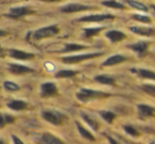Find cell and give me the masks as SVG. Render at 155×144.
Masks as SVG:
<instances>
[{
	"label": "cell",
	"instance_id": "15",
	"mask_svg": "<svg viewBox=\"0 0 155 144\" xmlns=\"http://www.w3.org/2000/svg\"><path fill=\"white\" fill-rule=\"evenodd\" d=\"M132 72L136 73L142 78H147V80H154L155 81V72L152 70H148V69H132Z\"/></svg>",
	"mask_w": 155,
	"mask_h": 144
},
{
	"label": "cell",
	"instance_id": "32",
	"mask_svg": "<svg viewBox=\"0 0 155 144\" xmlns=\"http://www.w3.org/2000/svg\"><path fill=\"white\" fill-rule=\"evenodd\" d=\"M5 124H11V123H13L14 121H15V119L13 118V117L11 116H5Z\"/></svg>",
	"mask_w": 155,
	"mask_h": 144
},
{
	"label": "cell",
	"instance_id": "24",
	"mask_svg": "<svg viewBox=\"0 0 155 144\" xmlns=\"http://www.w3.org/2000/svg\"><path fill=\"white\" fill-rule=\"evenodd\" d=\"M100 116H101L102 118L106 121V122L110 123H110H113V121H114L115 118H116V114H115L114 112L105 111V110H103V111H100Z\"/></svg>",
	"mask_w": 155,
	"mask_h": 144
},
{
	"label": "cell",
	"instance_id": "7",
	"mask_svg": "<svg viewBox=\"0 0 155 144\" xmlns=\"http://www.w3.org/2000/svg\"><path fill=\"white\" fill-rule=\"evenodd\" d=\"M91 7H87V5H79V3H70V5H67L65 7H63L61 9V11L64 12V13H74V12H80V11H86V10H91Z\"/></svg>",
	"mask_w": 155,
	"mask_h": 144
},
{
	"label": "cell",
	"instance_id": "27",
	"mask_svg": "<svg viewBox=\"0 0 155 144\" xmlns=\"http://www.w3.org/2000/svg\"><path fill=\"white\" fill-rule=\"evenodd\" d=\"M127 3H129L131 7L139 10V11H143V12L148 11V7L144 5L143 3H141V2H138V1H127Z\"/></svg>",
	"mask_w": 155,
	"mask_h": 144
},
{
	"label": "cell",
	"instance_id": "8",
	"mask_svg": "<svg viewBox=\"0 0 155 144\" xmlns=\"http://www.w3.org/2000/svg\"><path fill=\"white\" fill-rule=\"evenodd\" d=\"M105 19H114V16L110 14H97V15H89L80 18V21H89V22H98L103 21Z\"/></svg>",
	"mask_w": 155,
	"mask_h": 144
},
{
	"label": "cell",
	"instance_id": "18",
	"mask_svg": "<svg viewBox=\"0 0 155 144\" xmlns=\"http://www.w3.org/2000/svg\"><path fill=\"white\" fill-rule=\"evenodd\" d=\"M81 116H82L83 120H84L85 122H86L87 124H88L89 126H91V128L94 129V130L97 131L98 129H99L100 124H99V122L96 120V119L91 118V117H89V114H81Z\"/></svg>",
	"mask_w": 155,
	"mask_h": 144
},
{
	"label": "cell",
	"instance_id": "11",
	"mask_svg": "<svg viewBox=\"0 0 155 144\" xmlns=\"http://www.w3.org/2000/svg\"><path fill=\"white\" fill-rule=\"evenodd\" d=\"M148 47H149V43H147V41H138V43L129 46L130 49L133 50L134 52H136L139 56H143L146 54Z\"/></svg>",
	"mask_w": 155,
	"mask_h": 144
},
{
	"label": "cell",
	"instance_id": "29",
	"mask_svg": "<svg viewBox=\"0 0 155 144\" xmlns=\"http://www.w3.org/2000/svg\"><path fill=\"white\" fill-rule=\"evenodd\" d=\"M123 128H124L125 133H127V135L132 136V137H138V136H139V133H138L133 126H131V125H124Z\"/></svg>",
	"mask_w": 155,
	"mask_h": 144
},
{
	"label": "cell",
	"instance_id": "38",
	"mask_svg": "<svg viewBox=\"0 0 155 144\" xmlns=\"http://www.w3.org/2000/svg\"><path fill=\"white\" fill-rule=\"evenodd\" d=\"M0 144H5V143H3V141H2V140H0Z\"/></svg>",
	"mask_w": 155,
	"mask_h": 144
},
{
	"label": "cell",
	"instance_id": "17",
	"mask_svg": "<svg viewBox=\"0 0 155 144\" xmlns=\"http://www.w3.org/2000/svg\"><path fill=\"white\" fill-rule=\"evenodd\" d=\"M41 144H65L61 139L56 138L55 136L51 135V133H44L41 137Z\"/></svg>",
	"mask_w": 155,
	"mask_h": 144
},
{
	"label": "cell",
	"instance_id": "33",
	"mask_svg": "<svg viewBox=\"0 0 155 144\" xmlns=\"http://www.w3.org/2000/svg\"><path fill=\"white\" fill-rule=\"evenodd\" d=\"M12 139H13V141H14V144H24L21 140L18 137H16V136H12Z\"/></svg>",
	"mask_w": 155,
	"mask_h": 144
},
{
	"label": "cell",
	"instance_id": "31",
	"mask_svg": "<svg viewBox=\"0 0 155 144\" xmlns=\"http://www.w3.org/2000/svg\"><path fill=\"white\" fill-rule=\"evenodd\" d=\"M142 90L144 92L149 93V94H152L155 95V85H151V84H146V85H142Z\"/></svg>",
	"mask_w": 155,
	"mask_h": 144
},
{
	"label": "cell",
	"instance_id": "2",
	"mask_svg": "<svg viewBox=\"0 0 155 144\" xmlns=\"http://www.w3.org/2000/svg\"><path fill=\"white\" fill-rule=\"evenodd\" d=\"M58 32H60V29L58 28L56 24H54V26L45 27V28L36 30L34 33H32V37L35 40H39V39L46 38V37L54 36V35H56Z\"/></svg>",
	"mask_w": 155,
	"mask_h": 144
},
{
	"label": "cell",
	"instance_id": "1",
	"mask_svg": "<svg viewBox=\"0 0 155 144\" xmlns=\"http://www.w3.org/2000/svg\"><path fill=\"white\" fill-rule=\"evenodd\" d=\"M108 97H110V93L101 92V91L93 90V89H86V88L81 89L77 93L78 99L80 100V101H84V102L91 99H104V98H108Z\"/></svg>",
	"mask_w": 155,
	"mask_h": 144
},
{
	"label": "cell",
	"instance_id": "25",
	"mask_svg": "<svg viewBox=\"0 0 155 144\" xmlns=\"http://www.w3.org/2000/svg\"><path fill=\"white\" fill-rule=\"evenodd\" d=\"M132 18H133L134 20H137V21L143 22V24H151V22H152L151 17L146 16V15H140V14H135V15L132 16Z\"/></svg>",
	"mask_w": 155,
	"mask_h": 144
},
{
	"label": "cell",
	"instance_id": "30",
	"mask_svg": "<svg viewBox=\"0 0 155 144\" xmlns=\"http://www.w3.org/2000/svg\"><path fill=\"white\" fill-rule=\"evenodd\" d=\"M103 28H91V29H85L84 30V34H85V37H91V36H94V35L98 34L100 31L102 30Z\"/></svg>",
	"mask_w": 155,
	"mask_h": 144
},
{
	"label": "cell",
	"instance_id": "10",
	"mask_svg": "<svg viewBox=\"0 0 155 144\" xmlns=\"http://www.w3.org/2000/svg\"><path fill=\"white\" fill-rule=\"evenodd\" d=\"M10 56L16 59H20V60H27V59H33L35 57L34 54L32 53H28V52H24L20 51V50H16V49H12L10 50Z\"/></svg>",
	"mask_w": 155,
	"mask_h": 144
},
{
	"label": "cell",
	"instance_id": "14",
	"mask_svg": "<svg viewBox=\"0 0 155 144\" xmlns=\"http://www.w3.org/2000/svg\"><path fill=\"white\" fill-rule=\"evenodd\" d=\"M130 30L133 33L141 36H152L155 34V30L152 28H143V27H131Z\"/></svg>",
	"mask_w": 155,
	"mask_h": 144
},
{
	"label": "cell",
	"instance_id": "23",
	"mask_svg": "<svg viewBox=\"0 0 155 144\" xmlns=\"http://www.w3.org/2000/svg\"><path fill=\"white\" fill-rule=\"evenodd\" d=\"M83 49H87V47L82 45H75V43H68L66 45L65 49L63 50V52H73V51H80Z\"/></svg>",
	"mask_w": 155,
	"mask_h": 144
},
{
	"label": "cell",
	"instance_id": "40",
	"mask_svg": "<svg viewBox=\"0 0 155 144\" xmlns=\"http://www.w3.org/2000/svg\"><path fill=\"white\" fill-rule=\"evenodd\" d=\"M150 144H155V143H150Z\"/></svg>",
	"mask_w": 155,
	"mask_h": 144
},
{
	"label": "cell",
	"instance_id": "19",
	"mask_svg": "<svg viewBox=\"0 0 155 144\" xmlns=\"http://www.w3.org/2000/svg\"><path fill=\"white\" fill-rule=\"evenodd\" d=\"M75 124H77L78 129H79V131H80L81 136H82L83 138H85V139L89 140V141H96V138L93 136V133H89V131L87 130L86 128H84L83 126H81V124L79 122H77Z\"/></svg>",
	"mask_w": 155,
	"mask_h": 144
},
{
	"label": "cell",
	"instance_id": "26",
	"mask_svg": "<svg viewBox=\"0 0 155 144\" xmlns=\"http://www.w3.org/2000/svg\"><path fill=\"white\" fill-rule=\"evenodd\" d=\"M102 5H105V7H108V8H114V9H124V5L120 2H117V1H102Z\"/></svg>",
	"mask_w": 155,
	"mask_h": 144
},
{
	"label": "cell",
	"instance_id": "34",
	"mask_svg": "<svg viewBox=\"0 0 155 144\" xmlns=\"http://www.w3.org/2000/svg\"><path fill=\"white\" fill-rule=\"evenodd\" d=\"M5 116H2V114H0V127L5 126Z\"/></svg>",
	"mask_w": 155,
	"mask_h": 144
},
{
	"label": "cell",
	"instance_id": "9",
	"mask_svg": "<svg viewBox=\"0 0 155 144\" xmlns=\"http://www.w3.org/2000/svg\"><path fill=\"white\" fill-rule=\"evenodd\" d=\"M137 111L139 117L141 118H149V117L154 116L155 108H153L150 105H146V104H139L137 105Z\"/></svg>",
	"mask_w": 155,
	"mask_h": 144
},
{
	"label": "cell",
	"instance_id": "28",
	"mask_svg": "<svg viewBox=\"0 0 155 144\" xmlns=\"http://www.w3.org/2000/svg\"><path fill=\"white\" fill-rule=\"evenodd\" d=\"M3 86H5V88L7 89L8 91H18L20 89V87L18 86L17 84H15V83H13V82H10V81L5 82Z\"/></svg>",
	"mask_w": 155,
	"mask_h": 144
},
{
	"label": "cell",
	"instance_id": "6",
	"mask_svg": "<svg viewBox=\"0 0 155 144\" xmlns=\"http://www.w3.org/2000/svg\"><path fill=\"white\" fill-rule=\"evenodd\" d=\"M30 14H33V12L31 10H29L27 7H17V8H12L10 10V13L8 14V16L12 18H19L21 16L30 15Z\"/></svg>",
	"mask_w": 155,
	"mask_h": 144
},
{
	"label": "cell",
	"instance_id": "4",
	"mask_svg": "<svg viewBox=\"0 0 155 144\" xmlns=\"http://www.w3.org/2000/svg\"><path fill=\"white\" fill-rule=\"evenodd\" d=\"M101 53H89V54H80V55H71V56H66V57L63 58V62H67V64H77V62H80L82 60H86L89 58H95L98 56H101Z\"/></svg>",
	"mask_w": 155,
	"mask_h": 144
},
{
	"label": "cell",
	"instance_id": "5",
	"mask_svg": "<svg viewBox=\"0 0 155 144\" xmlns=\"http://www.w3.org/2000/svg\"><path fill=\"white\" fill-rule=\"evenodd\" d=\"M58 93V88L53 83H45L41 86V95L43 98L52 97Z\"/></svg>",
	"mask_w": 155,
	"mask_h": 144
},
{
	"label": "cell",
	"instance_id": "36",
	"mask_svg": "<svg viewBox=\"0 0 155 144\" xmlns=\"http://www.w3.org/2000/svg\"><path fill=\"white\" fill-rule=\"evenodd\" d=\"M8 33L5 32V31H3V30H0V37H2V36H5Z\"/></svg>",
	"mask_w": 155,
	"mask_h": 144
},
{
	"label": "cell",
	"instance_id": "39",
	"mask_svg": "<svg viewBox=\"0 0 155 144\" xmlns=\"http://www.w3.org/2000/svg\"><path fill=\"white\" fill-rule=\"evenodd\" d=\"M0 54H2V49L1 48H0Z\"/></svg>",
	"mask_w": 155,
	"mask_h": 144
},
{
	"label": "cell",
	"instance_id": "22",
	"mask_svg": "<svg viewBox=\"0 0 155 144\" xmlns=\"http://www.w3.org/2000/svg\"><path fill=\"white\" fill-rule=\"evenodd\" d=\"M77 71L72 70H62L55 74V78H72V76L77 75Z\"/></svg>",
	"mask_w": 155,
	"mask_h": 144
},
{
	"label": "cell",
	"instance_id": "37",
	"mask_svg": "<svg viewBox=\"0 0 155 144\" xmlns=\"http://www.w3.org/2000/svg\"><path fill=\"white\" fill-rule=\"evenodd\" d=\"M151 8H152V10L155 12V5H151Z\"/></svg>",
	"mask_w": 155,
	"mask_h": 144
},
{
	"label": "cell",
	"instance_id": "3",
	"mask_svg": "<svg viewBox=\"0 0 155 144\" xmlns=\"http://www.w3.org/2000/svg\"><path fill=\"white\" fill-rule=\"evenodd\" d=\"M43 118L53 125H63V123L67 120V117L63 114L58 111H50V110H46L43 112Z\"/></svg>",
	"mask_w": 155,
	"mask_h": 144
},
{
	"label": "cell",
	"instance_id": "12",
	"mask_svg": "<svg viewBox=\"0 0 155 144\" xmlns=\"http://www.w3.org/2000/svg\"><path fill=\"white\" fill-rule=\"evenodd\" d=\"M9 70L11 73L13 74H25V73H29V72H34V70L29 67L26 66H21V65L18 64H11L9 67Z\"/></svg>",
	"mask_w": 155,
	"mask_h": 144
},
{
	"label": "cell",
	"instance_id": "20",
	"mask_svg": "<svg viewBox=\"0 0 155 144\" xmlns=\"http://www.w3.org/2000/svg\"><path fill=\"white\" fill-rule=\"evenodd\" d=\"M28 106V104L26 103V102H24V101H12V102H10L9 104H8V107H10L11 109H13V110H22V109H25V108Z\"/></svg>",
	"mask_w": 155,
	"mask_h": 144
},
{
	"label": "cell",
	"instance_id": "21",
	"mask_svg": "<svg viewBox=\"0 0 155 144\" xmlns=\"http://www.w3.org/2000/svg\"><path fill=\"white\" fill-rule=\"evenodd\" d=\"M95 81L104 85H115V78L107 75H98L95 78Z\"/></svg>",
	"mask_w": 155,
	"mask_h": 144
},
{
	"label": "cell",
	"instance_id": "16",
	"mask_svg": "<svg viewBox=\"0 0 155 144\" xmlns=\"http://www.w3.org/2000/svg\"><path fill=\"white\" fill-rule=\"evenodd\" d=\"M127 60V57L123 55H120V54H115V55L108 57L105 62H103V66L108 67V66H114V65H118L120 62H123Z\"/></svg>",
	"mask_w": 155,
	"mask_h": 144
},
{
	"label": "cell",
	"instance_id": "35",
	"mask_svg": "<svg viewBox=\"0 0 155 144\" xmlns=\"http://www.w3.org/2000/svg\"><path fill=\"white\" fill-rule=\"evenodd\" d=\"M107 139H108V141H110V144H119L118 142H117L115 139H113L112 137H107Z\"/></svg>",
	"mask_w": 155,
	"mask_h": 144
},
{
	"label": "cell",
	"instance_id": "13",
	"mask_svg": "<svg viewBox=\"0 0 155 144\" xmlns=\"http://www.w3.org/2000/svg\"><path fill=\"white\" fill-rule=\"evenodd\" d=\"M105 35L112 43H118V41H121L127 38V35L118 30H110L108 32H106Z\"/></svg>",
	"mask_w": 155,
	"mask_h": 144
}]
</instances>
